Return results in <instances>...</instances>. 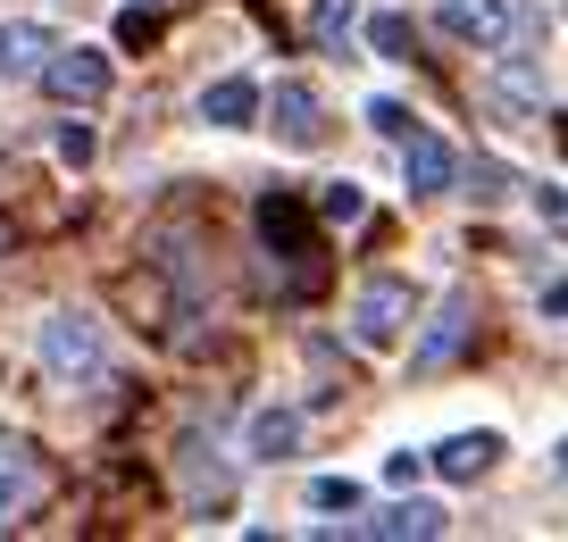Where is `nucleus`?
<instances>
[{
    "mask_svg": "<svg viewBox=\"0 0 568 542\" xmlns=\"http://www.w3.org/2000/svg\"><path fill=\"white\" fill-rule=\"evenodd\" d=\"M260 243H267V259H284V293H293V300H318L326 250H318V234H310L302 193H260Z\"/></svg>",
    "mask_w": 568,
    "mask_h": 542,
    "instance_id": "1",
    "label": "nucleus"
},
{
    "mask_svg": "<svg viewBox=\"0 0 568 542\" xmlns=\"http://www.w3.org/2000/svg\"><path fill=\"white\" fill-rule=\"evenodd\" d=\"M42 368H51V376H68V385H92V376L109 368V342H101V326H92L84 309H59V317H42Z\"/></svg>",
    "mask_w": 568,
    "mask_h": 542,
    "instance_id": "2",
    "label": "nucleus"
},
{
    "mask_svg": "<svg viewBox=\"0 0 568 542\" xmlns=\"http://www.w3.org/2000/svg\"><path fill=\"white\" fill-rule=\"evenodd\" d=\"M409 309H418V293H409V276H368L352 300V342L359 350H393L409 326Z\"/></svg>",
    "mask_w": 568,
    "mask_h": 542,
    "instance_id": "3",
    "label": "nucleus"
},
{
    "mask_svg": "<svg viewBox=\"0 0 568 542\" xmlns=\"http://www.w3.org/2000/svg\"><path fill=\"white\" fill-rule=\"evenodd\" d=\"M468 334H477V300H468V293H452L444 309H435V326L418 334V350H409V368H418V376L452 368V359L468 350Z\"/></svg>",
    "mask_w": 568,
    "mask_h": 542,
    "instance_id": "4",
    "label": "nucleus"
},
{
    "mask_svg": "<svg viewBox=\"0 0 568 542\" xmlns=\"http://www.w3.org/2000/svg\"><path fill=\"white\" fill-rule=\"evenodd\" d=\"M42 92H51V101H101L109 92V51H42Z\"/></svg>",
    "mask_w": 568,
    "mask_h": 542,
    "instance_id": "5",
    "label": "nucleus"
},
{
    "mask_svg": "<svg viewBox=\"0 0 568 542\" xmlns=\"http://www.w3.org/2000/svg\"><path fill=\"white\" fill-rule=\"evenodd\" d=\"M267 125H276L284 151H318V142H326V109H318V92H310L302 75H284V84H276V101H267Z\"/></svg>",
    "mask_w": 568,
    "mask_h": 542,
    "instance_id": "6",
    "label": "nucleus"
},
{
    "mask_svg": "<svg viewBox=\"0 0 568 542\" xmlns=\"http://www.w3.org/2000/svg\"><path fill=\"white\" fill-rule=\"evenodd\" d=\"M510 0H444V9H435V25H444L452 42H468V51H501V42H510Z\"/></svg>",
    "mask_w": 568,
    "mask_h": 542,
    "instance_id": "7",
    "label": "nucleus"
},
{
    "mask_svg": "<svg viewBox=\"0 0 568 542\" xmlns=\"http://www.w3.org/2000/svg\"><path fill=\"white\" fill-rule=\"evenodd\" d=\"M494 459H501V434L477 426V434H444L435 451H426V468L444 475V484H477V475H494Z\"/></svg>",
    "mask_w": 568,
    "mask_h": 542,
    "instance_id": "8",
    "label": "nucleus"
},
{
    "mask_svg": "<svg viewBox=\"0 0 568 542\" xmlns=\"http://www.w3.org/2000/svg\"><path fill=\"white\" fill-rule=\"evenodd\" d=\"M452 175H460L452 142L426 134V125H409V134H402V184H409V193H452Z\"/></svg>",
    "mask_w": 568,
    "mask_h": 542,
    "instance_id": "9",
    "label": "nucleus"
},
{
    "mask_svg": "<svg viewBox=\"0 0 568 542\" xmlns=\"http://www.w3.org/2000/svg\"><path fill=\"white\" fill-rule=\"evenodd\" d=\"M352 534H376V542H426V534H444V509H435V501H393V509H376V518H359Z\"/></svg>",
    "mask_w": 568,
    "mask_h": 542,
    "instance_id": "10",
    "label": "nucleus"
},
{
    "mask_svg": "<svg viewBox=\"0 0 568 542\" xmlns=\"http://www.w3.org/2000/svg\"><path fill=\"white\" fill-rule=\"evenodd\" d=\"M201 117L210 125H251L260 117V84H251V75H217V84L201 92Z\"/></svg>",
    "mask_w": 568,
    "mask_h": 542,
    "instance_id": "11",
    "label": "nucleus"
},
{
    "mask_svg": "<svg viewBox=\"0 0 568 542\" xmlns=\"http://www.w3.org/2000/svg\"><path fill=\"white\" fill-rule=\"evenodd\" d=\"M34 492H42V459L26 451V442H0V509L18 518V509L34 501Z\"/></svg>",
    "mask_w": 568,
    "mask_h": 542,
    "instance_id": "12",
    "label": "nucleus"
},
{
    "mask_svg": "<svg viewBox=\"0 0 568 542\" xmlns=\"http://www.w3.org/2000/svg\"><path fill=\"white\" fill-rule=\"evenodd\" d=\"M243 442H251V459H293L302 451V409H260Z\"/></svg>",
    "mask_w": 568,
    "mask_h": 542,
    "instance_id": "13",
    "label": "nucleus"
},
{
    "mask_svg": "<svg viewBox=\"0 0 568 542\" xmlns=\"http://www.w3.org/2000/svg\"><path fill=\"white\" fill-rule=\"evenodd\" d=\"M42 51H51V34H42V25H0V75H34Z\"/></svg>",
    "mask_w": 568,
    "mask_h": 542,
    "instance_id": "14",
    "label": "nucleus"
},
{
    "mask_svg": "<svg viewBox=\"0 0 568 542\" xmlns=\"http://www.w3.org/2000/svg\"><path fill=\"white\" fill-rule=\"evenodd\" d=\"M352 18H359V0H318V9H310V42H318V51H335Z\"/></svg>",
    "mask_w": 568,
    "mask_h": 542,
    "instance_id": "15",
    "label": "nucleus"
},
{
    "mask_svg": "<svg viewBox=\"0 0 568 542\" xmlns=\"http://www.w3.org/2000/svg\"><path fill=\"white\" fill-rule=\"evenodd\" d=\"M318 217H326V226H359V217H368V193H359V184H326Z\"/></svg>",
    "mask_w": 568,
    "mask_h": 542,
    "instance_id": "16",
    "label": "nucleus"
},
{
    "mask_svg": "<svg viewBox=\"0 0 568 542\" xmlns=\"http://www.w3.org/2000/svg\"><path fill=\"white\" fill-rule=\"evenodd\" d=\"M510 184H518V175L501 167V158H477V167H468V193H477L485 209H494V201H510Z\"/></svg>",
    "mask_w": 568,
    "mask_h": 542,
    "instance_id": "17",
    "label": "nucleus"
},
{
    "mask_svg": "<svg viewBox=\"0 0 568 542\" xmlns=\"http://www.w3.org/2000/svg\"><path fill=\"white\" fill-rule=\"evenodd\" d=\"M368 51L376 59H409V18H368Z\"/></svg>",
    "mask_w": 568,
    "mask_h": 542,
    "instance_id": "18",
    "label": "nucleus"
},
{
    "mask_svg": "<svg viewBox=\"0 0 568 542\" xmlns=\"http://www.w3.org/2000/svg\"><path fill=\"white\" fill-rule=\"evenodd\" d=\"M118 42H125V51H151V42H160V18H151V9L134 0V9L118 18Z\"/></svg>",
    "mask_w": 568,
    "mask_h": 542,
    "instance_id": "19",
    "label": "nucleus"
},
{
    "mask_svg": "<svg viewBox=\"0 0 568 542\" xmlns=\"http://www.w3.org/2000/svg\"><path fill=\"white\" fill-rule=\"evenodd\" d=\"M310 509H359V484L352 475H318V484H310Z\"/></svg>",
    "mask_w": 568,
    "mask_h": 542,
    "instance_id": "20",
    "label": "nucleus"
},
{
    "mask_svg": "<svg viewBox=\"0 0 568 542\" xmlns=\"http://www.w3.org/2000/svg\"><path fill=\"white\" fill-rule=\"evenodd\" d=\"M527 201H535V217H544L551 234H568V193H560V184H535Z\"/></svg>",
    "mask_w": 568,
    "mask_h": 542,
    "instance_id": "21",
    "label": "nucleus"
},
{
    "mask_svg": "<svg viewBox=\"0 0 568 542\" xmlns=\"http://www.w3.org/2000/svg\"><path fill=\"white\" fill-rule=\"evenodd\" d=\"M368 125H376V134H393V142H402V134H409L418 117H409L402 101H368Z\"/></svg>",
    "mask_w": 568,
    "mask_h": 542,
    "instance_id": "22",
    "label": "nucleus"
},
{
    "mask_svg": "<svg viewBox=\"0 0 568 542\" xmlns=\"http://www.w3.org/2000/svg\"><path fill=\"white\" fill-rule=\"evenodd\" d=\"M92 151H101V142H92V125H59V158H68V167H84Z\"/></svg>",
    "mask_w": 568,
    "mask_h": 542,
    "instance_id": "23",
    "label": "nucleus"
},
{
    "mask_svg": "<svg viewBox=\"0 0 568 542\" xmlns=\"http://www.w3.org/2000/svg\"><path fill=\"white\" fill-rule=\"evenodd\" d=\"M544 317H568V276H551V284H544Z\"/></svg>",
    "mask_w": 568,
    "mask_h": 542,
    "instance_id": "24",
    "label": "nucleus"
},
{
    "mask_svg": "<svg viewBox=\"0 0 568 542\" xmlns=\"http://www.w3.org/2000/svg\"><path fill=\"white\" fill-rule=\"evenodd\" d=\"M9 243H18V217H9V209H0V250H9Z\"/></svg>",
    "mask_w": 568,
    "mask_h": 542,
    "instance_id": "25",
    "label": "nucleus"
},
{
    "mask_svg": "<svg viewBox=\"0 0 568 542\" xmlns=\"http://www.w3.org/2000/svg\"><path fill=\"white\" fill-rule=\"evenodd\" d=\"M551 475H560V484H568V442H560V451H551Z\"/></svg>",
    "mask_w": 568,
    "mask_h": 542,
    "instance_id": "26",
    "label": "nucleus"
},
{
    "mask_svg": "<svg viewBox=\"0 0 568 542\" xmlns=\"http://www.w3.org/2000/svg\"><path fill=\"white\" fill-rule=\"evenodd\" d=\"M142 9H160V0H142Z\"/></svg>",
    "mask_w": 568,
    "mask_h": 542,
    "instance_id": "27",
    "label": "nucleus"
},
{
    "mask_svg": "<svg viewBox=\"0 0 568 542\" xmlns=\"http://www.w3.org/2000/svg\"><path fill=\"white\" fill-rule=\"evenodd\" d=\"M0 525H9V509H0Z\"/></svg>",
    "mask_w": 568,
    "mask_h": 542,
    "instance_id": "28",
    "label": "nucleus"
}]
</instances>
